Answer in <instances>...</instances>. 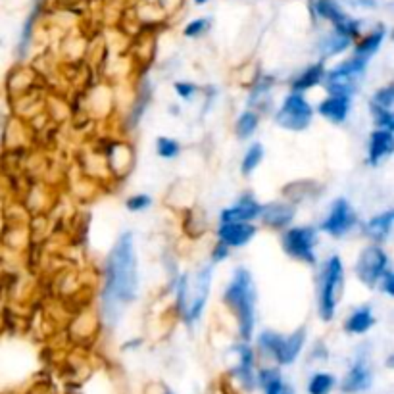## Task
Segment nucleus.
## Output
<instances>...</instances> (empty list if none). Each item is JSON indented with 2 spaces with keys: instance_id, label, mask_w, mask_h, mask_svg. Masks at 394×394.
I'll list each match as a JSON object with an SVG mask.
<instances>
[{
  "instance_id": "7",
  "label": "nucleus",
  "mask_w": 394,
  "mask_h": 394,
  "mask_svg": "<svg viewBox=\"0 0 394 394\" xmlns=\"http://www.w3.org/2000/svg\"><path fill=\"white\" fill-rule=\"evenodd\" d=\"M313 120V108L304 95L291 93L285 96V100L281 104V108L275 114V123L286 131H304L310 128Z\"/></svg>"
},
{
  "instance_id": "5",
  "label": "nucleus",
  "mask_w": 394,
  "mask_h": 394,
  "mask_svg": "<svg viewBox=\"0 0 394 394\" xmlns=\"http://www.w3.org/2000/svg\"><path fill=\"white\" fill-rule=\"evenodd\" d=\"M304 343V327H300L291 335H279L275 331H264V333H260L258 341H256L258 350H261L266 356L274 358L277 366H291V363L296 362Z\"/></svg>"
},
{
  "instance_id": "2",
  "label": "nucleus",
  "mask_w": 394,
  "mask_h": 394,
  "mask_svg": "<svg viewBox=\"0 0 394 394\" xmlns=\"http://www.w3.org/2000/svg\"><path fill=\"white\" fill-rule=\"evenodd\" d=\"M223 302L235 318L241 341L250 343V338L254 335L256 289L252 275L247 267H237L233 271L229 285L223 291Z\"/></svg>"
},
{
  "instance_id": "21",
  "label": "nucleus",
  "mask_w": 394,
  "mask_h": 394,
  "mask_svg": "<svg viewBox=\"0 0 394 394\" xmlns=\"http://www.w3.org/2000/svg\"><path fill=\"white\" fill-rule=\"evenodd\" d=\"M256 385L264 390V394H283L286 388L283 375L277 368H261L256 373Z\"/></svg>"
},
{
  "instance_id": "29",
  "label": "nucleus",
  "mask_w": 394,
  "mask_h": 394,
  "mask_svg": "<svg viewBox=\"0 0 394 394\" xmlns=\"http://www.w3.org/2000/svg\"><path fill=\"white\" fill-rule=\"evenodd\" d=\"M179 150H181V147H179L177 140L170 139V137H158V140H156V152H158L160 158H175Z\"/></svg>"
},
{
  "instance_id": "31",
  "label": "nucleus",
  "mask_w": 394,
  "mask_h": 394,
  "mask_svg": "<svg viewBox=\"0 0 394 394\" xmlns=\"http://www.w3.org/2000/svg\"><path fill=\"white\" fill-rule=\"evenodd\" d=\"M371 104H375L379 108L393 110L394 104V87L393 85H387V87H381V89L375 90V95L371 98Z\"/></svg>"
},
{
  "instance_id": "25",
  "label": "nucleus",
  "mask_w": 394,
  "mask_h": 394,
  "mask_svg": "<svg viewBox=\"0 0 394 394\" xmlns=\"http://www.w3.org/2000/svg\"><path fill=\"white\" fill-rule=\"evenodd\" d=\"M260 125V115L252 112V110H247L242 112L235 121V133L239 139H248L256 133V129Z\"/></svg>"
},
{
  "instance_id": "34",
  "label": "nucleus",
  "mask_w": 394,
  "mask_h": 394,
  "mask_svg": "<svg viewBox=\"0 0 394 394\" xmlns=\"http://www.w3.org/2000/svg\"><path fill=\"white\" fill-rule=\"evenodd\" d=\"M379 289H381L383 293L387 294V296H390L393 299L394 296V274L390 271V269H387L385 274H383L381 281H379Z\"/></svg>"
},
{
  "instance_id": "22",
  "label": "nucleus",
  "mask_w": 394,
  "mask_h": 394,
  "mask_svg": "<svg viewBox=\"0 0 394 394\" xmlns=\"http://www.w3.org/2000/svg\"><path fill=\"white\" fill-rule=\"evenodd\" d=\"M385 35H387V31H385V27H377L375 31L368 33V35H363L360 41H358L356 45V51H354V56H360V58H366V60H369V58L373 56L379 48H381L383 41H385Z\"/></svg>"
},
{
  "instance_id": "19",
  "label": "nucleus",
  "mask_w": 394,
  "mask_h": 394,
  "mask_svg": "<svg viewBox=\"0 0 394 394\" xmlns=\"http://www.w3.org/2000/svg\"><path fill=\"white\" fill-rule=\"evenodd\" d=\"M325 77V64L323 60L318 62V64L308 66L302 73L294 77L293 81H291V90L293 93H299V95H304L306 90L313 89V87H318L323 83Z\"/></svg>"
},
{
  "instance_id": "39",
  "label": "nucleus",
  "mask_w": 394,
  "mask_h": 394,
  "mask_svg": "<svg viewBox=\"0 0 394 394\" xmlns=\"http://www.w3.org/2000/svg\"><path fill=\"white\" fill-rule=\"evenodd\" d=\"M164 394H172V393H170V390H165V393Z\"/></svg>"
},
{
  "instance_id": "8",
  "label": "nucleus",
  "mask_w": 394,
  "mask_h": 394,
  "mask_svg": "<svg viewBox=\"0 0 394 394\" xmlns=\"http://www.w3.org/2000/svg\"><path fill=\"white\" fill-rule=\"evenodd\" d=\"M388 269V254L379 244H369L360 252L356 261V275L363 285L375 289L383 274Z\"/></svg>"
},
{
  "instance_id": "30",
  "label": "nucleus",
  "mask_w": 394,
  "mask_h": 394,
  "mask_svg": "<svg viewBox=\"0 0 394 394\" xmlns=\"http://www.w3.org/2000/svg\"><path fill=\"white\" fill-rule=\"evenodd\" d=\"M175 306H177V312L185 316L187 312V306H189V277L181 275V279L177 281V289H175Z\"/></svg>"
},
{
  "instance_id": "37",
  "label": "nucleus",
  "mask_w": 394,
  "mask_h": 394,
  "mask_svg": "<svg viewBox=\"0 0 394 394\" xmlns=\"http://www.w3.org/2000/svg\"><path fill=\"white\" fill-rule=\"evenodd\" d=\"M206 2H208V0H195V4H198V6H202Z\"/></svg>"
},
{
  "instance_id": "16",
  "label": "nucleus",
  "mask_w": 394,
  "mask_h": 394,
  "mask_svg": "<svg viewBox=\"0 0 394 394\" xmlns=\"http://www.w3.org/2000/svg\"><path fill=\"white\" fill-rule=\"evenodd\" d=\"M394 152V133L387 129H375L369 137L368 164L379 165L383 160H387Z\"/></svg>"
},
{
  "instance_id": "27",
  "label": "nucleus",
  "mask_w": 394,
  "mask_h": 394,
  "mask_svg": "<svg viewBox=\"0 0 394 394\" xmlns=\"http://www.w3.org/2000/svg\"><path fill=\"white\" fill-rule=\"evenodd\" d=\"M261 160H264V147H261L260 142L250 145V148L244 154V158H242V175H250L252 172H256V167L261 164Z\"/></svg>"
},
{
  "instance_id": "20",
  "label": "nucleus",
  "mask_w": 394,
  "mask_h": 394,
  "mask_svg": "<svg viewBox=\"0 0 394 394\" xmlns=\"http://www.w3.org/2000/svg\"><path fill=\"white\" fill-rule=\"evenodd\" d=\"M375 325V316L369 306H362L350 313L344 321V331L350 335H366L371 327Z\"/></svg>"
},
{
  "instance_id": "26",
  "label": "nucleus",
  "mask_w": 394,
  "mask_h": 394,
  "mask_svg": "<svg viewBox=\"0 0 394 394\" xmlns=\"http://www.w3.org/2000/svg\"><path fill=\"white\" fill-rule=\"evenodd\" d=\"M335 385H337V379L331 375V373L318 371L308 381V394H331Z\"/></svg>"
},
{
  "instance_id": "1",
  "label": "nucleus",
  "mask_w": 394,
  "mask_h": 394,
  "mask_svg": "<svg viewBox=\"0 0 394 394\" xmlns=\"http://www.w3.org/2000/svg\"><path fill=\"white\" fill-rule=\"evenodd\" d=\"M139 293V261L135 252L133 233H123L110 250L104 266L102 313L110 325L120 319L121 312L133 304Z\"/></svg>"
},
{
  "instance_id": "38",
  "label": "nucleus",
  "mask_w": 394,
  "mask_h": 394,
  "mask_svg": "<svg viewBox=\"0 0 394 394\" xmlns=\"http://www.w3.org/2000/svg\"><path fill=\"white\" fill-rule=\"evenodd\" d=\"M283 394H293V390H291V388L286 387V388H285V390H283Z\"/></svg>"
},
{
  "instance_id": "18",
  "label": "nucleus",
  "mask_w": 394,
  "mask_h": 394,
  "mask_svg": "<svg viewBox=\"0 0 394 394\" xmlns=\"http://www.w3.org/2000/svg\"><path fill=\"white\" fill-rule=\"evenodd\" d=\"M394 223V210H387L383 214H377L363 225V233L373 244L381 247L383 242H387V239L393 233Z\"/></svg>"
},
{
  "instance_id": "32",
  "label": "nucleus",
  "mask_w": 394,
  "mask_h": 394,
  "mask_svg": "<svg viewBox=\"0 0 394 394\" xmlns=\"http://www.w3.org/2000/svg\"><path fill=\"white\" fill-rule=\"evenodd\" d=\"M208 27H210V19H208V18L192 19V21H189V24L185 26L183 35H185V37H189V38H197V37H200V35H204V33L208 31Z\"/></svg>"
},
{
  "instance_id": "28",
  "label": "nucleus",
  "mask_w": 394,
  "mask_h": 394,
  "mask_svg": "<svg viewBox=\"0 0 394 394\" xmlns=\"http://www.w3.org/2000/svg\"><path fill=\"white\" fill-rule=\"evenodd\" d=\"M369 112H371V118L375 121L377 129H387V131H394V115L393 110L379 108L375 104L369 102Z\"/></svg>"
},
{
  "instance_id": "9",
  "label": "nucleus",
  "mask_w": 394,
  "mask_h": 394,
  "mask_svg": "<svg viewBox=\"0 0 394 394\" xmlns=\"http://www.w3.org/2000/svg\"><path fill=\"white\" fill-rule=\"evenodd\" d=\"M356 223L358 216L352 208V204L346 198H337L335 202L331 204L327 217L319 225V231H323L325 235L333 237V239H341V237L354 229Z\"/></svg>"
},
{
  "instance_id": "10",
  "label": "nucleus",
  "mask_w": 394,
  "mask_h": 394,
  "mask_svg": "<svg viewBox=\"0 0 394 394\" xmlns=\"http://www.w3.org/2000/svg\"><path fill=\"white\" fill-rule=\"evenodd\" d=\"M373 383V371H371V363H369L368 354L360 352L348 369V373L344 375L341 381V390L344 394H360L371 388Z\"/></svg>"
},
{
  "instance_id": "11",
  "label": "nucleus",
  "mask_w": 394,
  "mask_h": 394,
  "mask_svg": "<svg viewBox=\"0 0 394 394\" xmlns=\"http://www.w3.org/2000/svg\"><path fill=\"white\" fill-rule=\"evenodd\" d=\"M210 286H212V267L204 266L200 271H198L197 279H195V296L189 300V306H187V312H185V321L189 325L197 323L198 319L202 318L204 308H206V302H208V296H210Z\"/></svg>"
},
{
  "instance_id": "6",
  "label": "nucleus",
  "mask_w": 394,
  "mask_h": 394,
  "mask_svg": "<svg viewBox=\"0 0 394 394\" xmlns=\"http://www.w3.org/2000/svg\"><path fill=\"white\" fill-rule=\"evenodd\" d=\"M316 242H318V231L310 225L286 227L281 235L285 254L291 256L293 260L304 261L308 266L316 264Z\"/></svg>"
},
{
  "instance_id": "24",
  "label": "nucleus",
  "mask_w": 394,
  "mask_h": 394,
  "mask_svg": "<svg viewBox=\"0 0 394 394\" xmlns=\"http://www.w3.org/2000/svg\"><path fill=\"white\" fill-rule=\"evenodd\" d=\"M350 43H352L350 38L338 35L337 31H333L329 33V35H325V37L319 41V52H321V56L323 58L338 56V54H343V52L348 48Z\"/></svg>"
},
{
  "instance_id": "33",
  "label": "nucleus",
  "mask_w": 394,
  "mask_h": 394,
  "mask_svg": "<svg viewBox=\"0 0 394 394\" xmlns=\"http://www.w3.org/2000/svg\"><path fill=\"white\" fill-rule=\"evenodd\" d=\"M150 204H152V200L148 195H135V197H129L125 200V208L129 212H142L147 210Z\"/></svg>"
},
{
  "instance_id": "35",
  "label": "nucleus",
  "mask_w": 394,
  "mask_h": 394,
  "mask_svg": "<svg viewBox=\"0 0 394 394\" xmlns=\"http://www.w3.org/2000/svg\"><path fill=\"white\" fill-rule=\"evenodd\" d=\"M173 87H175V93H177L181 98H185V100H189V98L197 93V87H195L192 83H187V81H177Z\"/></svg>"
},
{
  "instance_id": "13",
  "label": "nucleus",
  "mask_w": 394,
  "mask_h": 394,
  "mask_svg": "<svg viewBox=\"0 0 394 394\" xmlns=\"http://www.w3.org/2000/svg\"><path fill=\"white\" fill-rule=\"evenodd\" d=\"M261 204L250 195H242L233 206L219 212V223H252L260 217Z\"/></svg>"
},
{
  "instance_id": "4",
  "label": "nucleus",
  "mask_w": 394,
  "mask_h": 394,
  "mask_svg": "<svg viewBox=\"0 0 394 394\" xmlns=\"http://www.w3.org/2000/svg\"><path fill=\"white\" fill-rule=\"evenodd\" d=\"M368 64L369 60H366V58L352 56L348 60H344L343 64H338L337 68L325 71V90L333 96L352 98L358 93V87H360V83L366 76Z\"/></svg>"
},
{
  "instance_id": "23",
  "label": "nucleus",
  "mask_w": 394,
  "mask_h": 394,
  "mask_svg": "<svg viewBox=\"0 0 394 394\" xmlns=\"http://www.w3.org/2000/svg\"><path fill=\"white\" fill-rule=\"evenodd\" d=\"M313 10H316V14H318L319 18L327 19L333 26L341 24V21L348 16L337 0H313Z\"/></svg>"
},
{
  "instance_id": "17",
  "label": "nucleus",
  "mask_w": 394,
  "mask_h": 394,
  "mask_svg": "<svg viewBox=\"0 0 394 394\" xmlns=\"http://www.w3.org/2000/svg\"><path fill=\"white\" fill-rule=\"evenodd\" d=\"M350 110H352V100L350 98L329 95L327 98L319 102L318 114L327 121H331V123H344L346 118H348Z\"/></svg>"
},
{
  "instance_id": "12",
  "label": "nucleus",
  "mask_w": 394,
  "mask_h": 394,
  "mask_svg": "<svg viewBox=\"0 0 394 394\" xmlns=\"http://www.w3.org/2000/svg\"><path fill=\"white\" fill-rule=\"evenodd\" d=\"M233 352H235L237 356V363L235 368H233V375L239 383H241V387H244L247 390H252L256 387V354L252 346L244 341H241L239 344L233 346Z\"/></svg>"
},
{
  "instance_id": "36",
  "label": "nucleus",
  "mask_w": 394,
  "mask_h": 394,
  "mask_svg": "<svg viewBox=\"0 0 394 394\" xmlns=\"http://www.w3.org/2000/svg\"><path fill=\"white\" fill-rule=\"evenodd\" d=\"M229 250L231 248H227L223 242L217 241L216 244H214V250H212V260H214V264H219V261H223L227 256H229Z\"/></svg>"
},
{
  "instance_id": "14",
  "label": "nucleus",
  "mask_w": 394,
  "mask_h": 394,
  "mask_svg": "<svg viewBox=\"0 0 394 394\" xmlns=\"http://www.w3.org/2000/svg\"><path fill=\"white\" fill-rule=\"evenodd\" d=\"M258 233L254 223H219L217 241L223 242L227 248L247 247Z\"/></svg>"
},
{
  "instance_id": "15",
  "label": "nucleus",
  "mask_w": 394,
  "mask_h": 394,
  "mask_svg": "<svg viewBox=\"0 0 394 394\" xmlns=\"http://www.w3.org/2000/svg\"><path fill=\"white\" fill-rule=\"evenodd\" d=\"M294 206L291 202H269L261 206L260 219L269 229H286L294 219Z\"/></svg>"
},
{
  "instance_id": "3",
  "label": "nucleus",
  "mask_w": 394,
  "mask_h": 394,
  "mask_svg": "<svg viewBox=\"0 0 394 394\" xmlns=\"http://www.w3.org/2000/svg\"><path fill=\"white\" fill-rule=\"evenodd\" d=\"M344 266L338 256H331L321 267L318 277V313L321 321L329 323L337 313L338 300L343 296Z\"/></svg>"
}]
</instances>
